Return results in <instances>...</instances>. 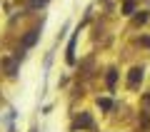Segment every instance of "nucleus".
Returning <instances> with one entry per match:
<instances>
[{"instance_id": "nucleus-1", "label": "nucleus", "mask_w": 150, "mask_h": 132, "mask_svg": "<svg viewBox=\"0 0 150 132\" xmlns=\"http://www.w3.org/2000/svg\"><path fill=\"white\" fill-rule=\"evenodd\" d=\"M140 80H143V70H140V67H133V70H130V75H128V85H130V87H135Z\"/></svg>"}, {"instance_id": "nucleus-2", "label": "nucleus", "mask_w": 150, "mask_h": 132, "mask_svg": "<svg viewBox=\"0 0 150 132\" xmlns=\"http://www.w3.org/2000/svg\"><path fill=\"white\" fill-rule=\"evenodd\" d=\"M38 40V30H30V32H28V35H25V45H28V48H30V45H33V42H35Z\"/></svg>"}, {"instance_id": "nucleus-3", "label": "nucleus", "mask_w": 150, "mask_h": 132, "mask_svg": "<svg viewBox=\"0 0 150 132\" xmlns=\"http://www.w3.org/2000/svg\"><path fill=\"white\" fill-rule=\"evenodd\" d=\"M78 125H83V127H93L90 115H80V117H78Z\"/></svg>"}, {"instance_id": "nucleus-4", "label": "nucleus", "mask_w": 150, "mask_h": 132, "mask_svg": "<svg viewBox=\"0 0 150 132\" xmlns=\"http://www.w3.org/2000/svg\"><path fill=\"white\" fill-rule=\"evenodd\" d=\"M133 8H135V3H133V0H125V5H123L125 15H130V13H133Z\"/></svg>"}, {"instance_id": "nucleus-5", "label": "nucleus", "mask_w": 150, "mask_h": 132, "mask_svg": "<svg viewBox=\"0 0 150 132\" xmlns=\"http://www.w3.org/2000/svg\"><path fill=\"white\" fill-rule=\"evenodd\" d=\"M115 80H118V72H115V70H110V75H108V85H115Z\"/></svg>"}, {"instance_id": "nucleus-6", "label": "nucleus", "mask_w": 150, "mask_h": 132, "mask_svg": "<svg viewBox=\"0 0 150 132\" xmlns=\"http://www.w3.org/2000/svg\"><path fill=\"white\" fill-rule=\"evenodd\" d=\"M98 105H100V107H103V110H110V107H112V102H110V100H105V97H103V100H100V102H98Z\"/></svg>"}, {"instance_id": "nucleus-7", "label": "nucleus", "mask_w": 150, "mask_h": 132, "mask_svg": "<svg viewBox=\"0 0 150 132\" xmlns=\"http://www.w3.org/2000/svg\"><path fill=\"white\" fill-rule=\"evenodd\" d=\"M140 42H143L145 48H150V37H140Z\"/></svg>"}]
</instances>
